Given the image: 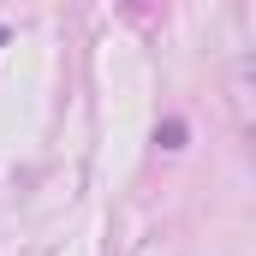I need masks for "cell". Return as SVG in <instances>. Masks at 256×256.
<instances>
[{
	"label": "cell",
	"instance_id": "cell-1",
	"mask_svg": "<svg viewBox=\"0 0 256 256\" xmlns=\"http://www.w3.org/2000/svg\"><path fill=\"white\" fill-rule=\"evenodd\" d=\"M0 42H6V30H0Z\"/></svg>",
	"mask_w": 256,
	"mask_h": 256
}]
</instances>
